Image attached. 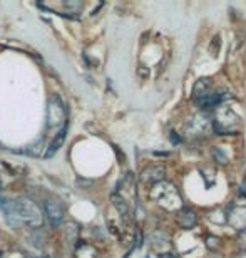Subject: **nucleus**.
Wrapping results in <instances>:
<instances>
[{"instance_id": "obj_1", "label": "nucleus", "mask_w": 246, "mask_h": 258, "mask_svg": "<svg viewBox=\"0 0 246 258\" xmlns=\"http://www.w3.org/2000/svg\"><path fill=\"white\" fill-rule=\"evenodd\" d=\"M0 208L5 213V220L10 226L17 228V226L29 225L32 228L42 226V211L37 208L29 200H0Z\"/></svg>"}, {"instance_id": "obj_2", "label": "nucleus", "mask_w": 246, "mask_h": 258, "mask_svg": "<svg viewBox=\"0 0 246 258\" xmlns=\"http://www.w3.org/2000/svg\"><path fill=\"white\" fill-rule=\"evenodd\" d=\"M44 213L47 216L49 223L52 226H60L64 220V208L60 206L57 201H45L44 203Z\"/></svg>"}, {"instance_id": "obj_3", "label": "nucleus", "mask_w": 246, "mask_h": 258, "mask_svg": "<svg viewBox=\"0 0 246 258\" xmlns=\"http://www.w3.org/2000/svg\"><path fill=\"white\" fill-rule=\"evenodd\" d=\"M65 119V109L62 106V102L59 99H52L49 102V109H47V121L49 127H52L54 124L57 126Z\"/></svg>"}, {"instance_id": "obj_4", "label": "nucleus", "mask_w": 246, "mask_h": 258, "mask_svg": "<svg viewBox=\"0 0 246 258\" xmlns=\"http://www.w3.org/2000/svg\"><path fill=\"white\" fill-rule=\"evenodd\" d=\"M228 96H224L223 92H214V94H206L203 97H199L198 104L201 106V109H213V107H216L219 102H221L223 99H226Z\"/></svg>"}, {"instance_id": "obj_5", "label": "nucleus", "mask_w": 246, "mask_h": 258, "mask_svg": "<svg viewBox=\"0 0 246 258\" xmlns=\"http://www.w3.org/2000/svg\"><path fill=\"white\" fill-rule=\"evenodd\" d=\"M65 134H67V124H64V127L60 129L59 134L55 136V139L52 141V144H50L49 149H47V153H45V158H52L54 154L59 151L60 146H62L64 141H65Z\"/></svg>"}, {"instance_id": "obj_6", "label": "nucleus", "mask_w": 246, "mask_h": 258, "mask_svg": "<svg viewBox=\"0 0 246 258\" xmlns=\"http://www.w3.org/2000/svg\"><path fill=\"white\" fill-rule=\"evenodd\" d=\"M164 178V169L161 166H152V168H147L144 173H142V179L146 183H156V181H161Z\"/></svg>"}, {"instance_id": "obj_7", "label": "nucleus", "mask_w": 246, "mask_h": 258, "mask_svg": "<svg viewBox=\"0 0 246 258\" xmlns=\"http://www.w3.org/2000/svg\"><path fill=\"white\" fill-rule=\"evenodd\" d=\"M179 223L183 225V228H193L194 225H196V215H194L193 210L189 208H184L181 210V213H179Z\"/></svg>"}, {"instance_id": "obj_8", "label": "nucleus", "mask_w": 246, "mask_h": 258, "mask_svg": "<svg viewBox=\"0 0 246 258\" xmlns=\"http://www.w3.org/2000/svg\"><path fill=\"white\" fill-rule=\"evenodd\" d=\"M209 86H211V81L206 79V77H203V79L196 81V84H194V87H193L194 97H196V99H199V97L206 96L208 92H209Z\"/></svg>"}, {"instance_id": "obj_9", "label": "nucleus", "mask_w": 246, "mask_h": 258, "mask_svg": "<svg viewBox=\"0 0 246 258\" xmlns=\"http://www.w3.org/2000/svg\"><path fill=\"white\" fill-rule=\"evenodd\" d=\"M112 205L116 206L117 208V211H119V213H122V215H127L129 213V208H127V203L124 200L121 198V196H117V195H112Z\"/></svg>"}, {"instance_id": "obj_10", "label": "nucleus", "mask_w": 246, "mask_h": 258, "mask_svg": "<svg viewBox=\"0 0 246 258\" xmlns=\"http://www.w3.org/2000/svg\"><path fill=\"white\" fill-rule=\"evenodd\" d=\"M213 154H214V159H216V161H218L219 164H226V163H228V158L221 153V149H218V148H216V149L213 151Z\"/></svg>"}, {"instance_id": "obj_11", "label": "nucleus", "mask_w": 246, "mask_h": 258, "mask_svg": "<svg viewBox=\"0 0 246 258\" xmlns=\"http://www.w3.org/2000/svg\"><path fill=\"white\" fill-rule=\"evenodd\" d=\"M218 45H219V35H216V37H214L213 39V55H214V57H216V55H218Z\"/></svg>"}, {"instance_id": "obj_12", "label": "nucleus", "mask_w": 246, "mask_h": 258, "mask_svg": "<svg viewBox=\"0 0 246 258\" xmlns=\"http://www.w3.org/2000/svg\"><path fill=\"white\" fill-rule=\"evenodd\" d=\"M241 191L246 195V174H244V178H243V183H241Z\"/></svg>"}, {"instance_id": "obj_13", "label": "nucleus", "mask_w": 246, "mask_h": 258, "mask_svg": "<svg viewBox=\"0 0 246 258\" xmlns=\"http://www.w3.org/2000/svg\"><path fill=\"white\" fill-rule=\"evenodd\" d=\"M171 139L174 143H179V138L176 136V133H174V131H171Z\"/></svg>"}, {"instance_id": "obj_14", "label": "nucleus", "mask_w": 246, "mask_h": 258, "mask_svg": "<svg viewBox=\"0 0 246 258\" xmlns=\"http://www.w3.org/2000/svg\"><path fill=\"white\" fill-rule=\"evenodd\" d=\"M159 258H176V256L171 253H162V255H159Z\"/></svg>"}]
</instances>
